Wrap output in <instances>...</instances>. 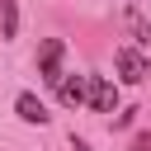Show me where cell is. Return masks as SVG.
Returning a JSON list of instances; mask_svg holds the SVG:
<instances>
[{
  "label": "cell",
  "instance_id": "cell-1",
  "mask_svg": "<svg viewBox=\"0 0 151 151\" xmlns=\"http://www.w3.org/2000/svg\"><path fill=\"white\" fill-rule=\"evenodd\" d=\"M85 104L94 113H113L118 109V85L109 76H85Z\"/></svg>",
  "mask_w": 151,
  "mask_h": 151
},
{
  "label": "cell",
  "instance_id": "cell-2",
  "mask_svg": "<svg viewBox=\"0 0 151 151\" xmlns=\"http://www.w3.org/2000/svg\"><path fill=\"white\" fill-rule=\"evenodd\" d=\"M61 57H66V42H61V38H47V42L38 47V76H42L47 85H61V76H66V71H61Z\"/></svg>",
  "mask_w": 151,
  "mask_h": 151
},
{
  "label": "cell",
  "instance_id": "cell-3",
  "mask_svg": "<svg viewBox=\"0 0 151 151\" xmlns=\"http://www.w3.org/2000/svg\"><path fill=\"white\" fill-rule=\"evenodd\" d=\"M113 66H118V76H123L127 85H142V80L151 76V66H146V57H142L137 47H118V52H113Z\"/></svg>",
  "mask_w": 151,
  "mask_h": 151
},
{
  "label": "cell",
  "instance_id": "cell-4",
  "mask_svg": "<svg viewBox=\"0 0 151 151\" xmlns=\"http://www.w3.org/2000/svg\"><path fill=\"white\" fill-rule=\"evenodd\" d=\"M14 109H19V118H24V123H33V127H42V123L52 118V113H47V104H42L33 90H24V94L14 99Z\"/></svg>",
  "mask_w": 151,
  "mask_h": 151
},
{
  "label": "cell",
  "instance_id": "cell-5",
  "mask_svg": "<svg viewBox=\"0 0 151 151\" xmlns=\"http://www.w3.org/2000/svg\"><path fill=\"white\" fill-rule=\"evenodd\" d=\"M57 99H61L66 109L85 104V76H61V85H57Z\"/></svg>",
  "mask_w": 151,
  "mask_h": 151
},
{
  "label": "cell",
  "instance_id": "cell-6",
  "mask_svg": "<svg viewBox=\"0 0 151 151\" xmlns=\"http://www.w3.org/2000/svg\"><path fill=\"white\" fill-rule=\"evenodd\" d=\"M19 28V0H0V38H14Z\"/></svg>",
  "mask_w": 151,
  "mask_h": 151
},
{
  "label": "cell",
  "instance_id": "cell-7",
  "mask_svg": "<svg viewBox=\"0 0 151 151\" xmlns=\"http://www.w3.org/2000/svg\"><path fill=\"white\" fill-rule=\"evenodd\" d=\"M127 151H151V132H137V142H132Z\"/></svg>",
  "mask_w": 151,
  "mask_h": 151
},
{
  "label": "cell",
  "instance_id": "cell-8",
  "mask_svg": "<svg viewBox=\"0 0 151 151\" xmlns=\"http://www.w3.org/2000/svg\"><path fill=\"white\" fill-rule=\"evenodd\" d=\"M71 151H90V142H80V137H71Z\"/></svg>",
  "mask_w": 151,
  "mask_h": 151
},
{
  "label": "cell",
  "instance_id": "cell-9",
  "mask_svg": "<svg viewBox=\"0 0 151 151\" xmlns=\"http://www.w3.org/2000/svg\"><path fill=\"white\" fill-rule=\"evenodd\" d=\"M127 5H137V0H127Z\"/></svg>",
  "mask_w": 151,
  "mask_h": 151
}]
</instances>
